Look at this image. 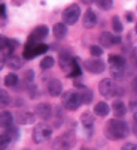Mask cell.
<instances>
[{
    "label": "cell",
    "mask_w": 137,
    "mask_h": 150,
    "mask_svg": "<svg viewBox=\"0 0 137 150\" xmlns=\"http://www.w3.org/2000/svg\"><path fill=\"white\" fill-rule=\"evenodd\" d=\"M129 131V125L127 122L119 117L109 120L104 127L105 136L111 140H119L127 137Z\"/></svg>",
    "instance_id": "6da1fadb"
},
{
    "label": "cell",
    "mask_w": 137,
    "mask_h": 150,
    "mask_svg": "<svg viewBox=\"0 0 137 150\" xmlns=\"http://www.w3.org/2000/svg\"><path fill=\"white\" fill-rule=\"evenodd\" d=\"M99 92L102 96L107 98L120 97L124 95V90L114 82L111 78H105L99 83Z\"/></svg>",
    "instance_id": "7a4b0ae2"
},
{
    "label": "cell",
    "mask_w": 137,
    "mask_h": 150,
    "mask_svg": "<svg viewBox=\"0 0 137 150\" xmlns=\"http://www.w3.org/2000/svg\"><path fill=\"white\" fill-rule=\"evenodd\" d=\"M48 50H49V45L47 44L27 41L23 50V57L27 60L34 59L37 56L44 54L48 52Z\"/></svg>",
    "instance_id": "3957f363"
},
{
    "label": "cell",
    "mask_w": 137,
    "mask_h": 150,
    "mask_svg": "<svg viewBox=\"0 0 137 150\" xmlns=\"http://www.w3.org/2000/svg\"><path fill=\"white\" fill-rule=\"evenodd\" d=\"M61 103L63 108L68 111H76L82 105L80 92L76 90H68L61 95Z\"/></svg>",
    "instance_id": "277c9868"
},
{
    "label": "cell",
    "mask_w": 137,
    "mask_h": 150,
    "mask_svg": "<svg viewBox=\"0 0 137 150\" xmlns=\"http://www.w3.org/2000/svg\"><path fill=\"white\" fill-rule=\"evenodd\" d=\"M76 144V134L73 130H68L57 136L52 142L53 149H71Z\"/></svg>",
    "instance_id": "5b68a950"
},
{
    "label": "cell",
    "mask_w": 137,
    "mask_h": 150,
    "mask_svg": "<svg viewBox=\"0 0 137 150\" xmlns=\"http://www.w3.org/2000/svg\"><path fill=\"white\" fill-rule=\"evenodd\" d=\"M52 135V128L50 125L47 124H41L37 125L34 127L33 133H32V138L33 141L36 144H42L44 143L45 141L49 140Z\"/></svg>",
    "instance_id": "8992f818"
},
{
    "label": "cell",
    "mask_w": 137,
    "mask_h": 150,
    "mask_svg": "<svg viewBox=\"0 0 137 150\" xmlns=\"http://www.w3.org/2000/svg\"><path fill=\"white\" fill-rule=\"evenodd\" d=\"M81 15V8L78 4H71L63 10L61 14L62 22H64L67 26H73L79 20Z\"/></svg>",
    "instance_id": "52a82bcc"
},
{
    "label": "cell",
    "mask_w": 137,
    "mask_h": 150,
    "mask_svg": "<svg viewBox=\"0 0 137 150\" xmlns=\"http://www.w3.org/2000/svg\"><path fill=\"white\" fill-rule=\"evenodd\" d=\"M83 66H84L85 70H87L89 73L96 75L104 73L106 70V63L103 59H100L99 57L88 58V59L84 60Z\"/></svg>",
    "instance_id": "ba28073f"
},
{
    "label": "cell",
    "mask_w": 137,
    "mask_h": 150,
    "mask_svg": "<svg viewBox=\"0 0 137 150\" xmlns=\"http://www.w3.org/2000/svg\"><path fill=\"white\" fill-rule=\"evenodd\" d=\"M75 61V57L71 54V52H69L68 50H64L62 52H59L58 54V64L59 67L62 69V71L69 73L71 71L73 64Z\"/></svg>",
    "instance_id": "9c48e42d"
},
{
    "label": "cell",
    "mask_w": 137,
    "mask_h": 150,
    "mask_svg": "<svg viewBox=\"0 0 137 150\" xmlns=\"http://www.w3.org/2000/svg\"><path fill=\"white\" fill-rule=\"evenodd\" d=\"M48 33H49V29H48L47 26H45V25L37 26L36 28L31 32V34L29 35L27 41L41 42L42 40H44L45 38L48 36Z\"/></svg>",
    "instance_id": "30bf717a"
},
{
    "label": "cell",
    "mask_w": 137,
    "mask_h": 150,
    "mask_svg": "<svg viewBox=\"0 0 137 150\" xmlns=\"http://www.w3.org/2000/svg\"><path fill=\"white\" fill-rule=\"evenodd\" d=\"M35 115L42 120H48L52 115V107L48 103H39L35 107Z\"/></svg>",
    "instance_id": "8fae6325"
},
{
    "label": "cell",
    "mask_w": 137,
    "mask_h": 150,
    "mask_svg": "<svg viewBox=\"0 0 137 150\" xmlns=\"http://www.w3.org/2000/svg\"><path fill=\"white\" fill-rule=\"evenodd\" d=\"M82 24L86 29H92L98 24V16L92 8H88L82 18Z\"/></svg>",
    "instance_id": "7c38bea8"
},
{
    "label": "cell",
    "mask_w": 137,
    "mask_h": 150,
    "mask_svg": "<svg viewBox=\"0 0 137 150\" xmlns=\"http://www.w3.org/2000/svg\"><path fill=\"white\" fill-rule=\"evenodd\" d=\"M62 90H63V85L59 79L53 78L49 80L47 84V91L52 97L56 98L59 97L60 95H62Z\"/></svg>",
    "instance_id": "4fadbf2b"
},
{
    "label": "cell",
    "mask_w": 137,
    "mask_h": 150,
    "mask_svg": "<svg viewBox=\"0 0 137 150\" xmlns=\"http://www.w3.org/2000/svg\"><path fill=\"white\" fill-rule=\"evenodd\" d=\"M15 120L18 125H33L36 122V117H35V114L31 112H20L16 114Z\"/></svg>",
    "instance_id": "5bb4252c"
},
{
    "label": "cell",
    "mask_w": 137,
    "mask_h": 150,
    "mask_svg": "<svg viewBox=\"0 0 137 150\" xmlns=\"http://www.w3.org/2000/svg\"><path fill=\"white\" fill-rule=\"evenodd\" d=\"M24 61L19 55H16L14 53L8 54L6 58V66L11 70H19L23 67Z\"/></svg>",
    "instance_id": "9a60e30c"
},
{
    "label": "cell",
    "mask_w": 137,
    "mask_h": 150,
    "mask_svg": "<svg viewBox=\"0 0 137 150\" xmlns=\"http://www.w3.org/2000/svg\"><path fill=\"white\" fill-rule=\"evenodd\" d=\"M99 42L105 49H111L114 45V35L111 32H103L99 37Z\"/></svg>",
    "instance_id": "2e32d148"
},
{
    "label": "cell",
    "mask_w": 137,
    "mask_h": 150,
    "mask_svg": "<svg viewBox=\"0 0 137 150\" xmlns=\"http://www.w3.org/2000/svg\"><path fill=\"white\" fill-rule=\"evenodd\" d=\"M107 62L109 67H126V59L117 53H109L107 56Z\"/></svg>",
    "instance_id": "e0dca14e"
},
{
    "label": "cell",
    "mask_w": 137,
    "mask_h": 150,
    "mask_svg": "<svg viewBox=\"0 0 137 150\" xmlns=\"http://www.w3.org/2000/svg\"><path fill=\"white\" fill-rule=\"evenodd\" d=\"M112 111L114 117H123L127 112V107L122 101L117 100L112 102Z\"/></svg>",
    "instance_id": "ac0fdd59"
},
{
    "label": "cell",
    "mask_w": 137,
    "mask_h": 150,
    "mask_svg": "<svg viewBox=\"0 0 137 150\" xmlns=\"http://www.w3.org/2000/svg\"><path fill=\"white\" fill-rule=\"evenodd\" d=\"M67 33H68V29L64 22L55 23L52 27V34L57 40H63L67 36Z\"/></svg>",
    "instance_id": "d6986e66"
},
{
    "label": "cell",
    "mask_w": 137,
    "mask_h": 150,
    "mask_svg": "<svg viewBox=\"0 0 137 150\" xmlns=\"http://www.w3.org/2000/svg\"><path fill=\"white\" fill-rule=\"evenodd\" d=\"M109 111H111L109 106L107 105V102L104 101L98 102L94 107V112L98 117H107L109 114Z\"/></svg>",
    "instance_id": "ffe728a7"
},
{
    "label": "cell",
    "mask_w": 137,
    "mask_h": 150,
    "mask_svg": "<svg viewBox=\"0 0 137 150\" xmlns=\"http://www.w3.org/2000/svg\"><path fill=\"white\" fill-rule=\"evenodd\" d=\"M13 122H14V117H13L11 112H0V127L5 129V128L13 125Z\"/></svg>",
    "instance_id": "44dd1931"
},
{
    "label": "cell",
    "mask_w": 137,
    "mask_h": 150,
    "mask_svg": "<svg viewBox=\"0 0 137 150\" xmlns=\"http://www.w3.org/2000/svg\"><path fill=\"white\" fill-rule=\"evenodd\" d=\"M96 120V117L90 112H84L80 116V122L85 128H92Z\"/></svg>",
    "instance_id": "7402d4cb"
},
{
    "label": "cell",
    "mask_w": 137,
    "mask_h": 150,
    "mask_svg": "<svg viewBox=\"0 0 137 150\" xmlns=\"http://www.w3.org/2000/svg\"><path fill=\"white\" fill-rule=\"evenodd\" d=\"M4 85L9 88H15L19 85V76L14 72H9L4 77Z\"/></svg>",
    "instance_id": "603a6c76"
},
{
    "label": "cell",
    "mask_w": 137,
    "mask_h": 150,
    "mask_svg": "<svg viewBox=\"0 0 137 150\" xmlns=\"http://www.w3.org/2000/svg\"><path fill=\"white\" fill-rule=\"evenodd\" d=\"M126 67H109V73H111L112 78L117 81H119L124 78L125 76Z\"/></svg>",
    "instance_id": "cb8c5ba5"
},
{
    "label": "cell",
    "mask_w": 137,
    "mask_h": 150,
    "mask_svg": "<svg viewBox=\"0 0 137 150\" xmlns=\"http://www.w3.org/2000/svg\"><path fill=\"white\" fill-rule=\"evenodd\" d=\"M80 95H81L82 103L84 105H90V104H92V102L94 100V93L91 89H88L87 87L84 88V89L81 90Z\"/></svg>",
    "instance_id": "d4e9b609"
},
{
    "label": "cell",
    "mask_w": 137,
    "mask_h": 150,
    "mask_svg": "<svg viewBox=\"0 0 137 150\" xmlns=\"http://www.w3.org/2000/svg\"><path fill=\"white\" fill-rule=\"evenodd\" d=\"M5 133L10 136V138L12 139V142H16L20 138V129L17 125H11L10 127L5 128Z\"/></svg>",
    "instance_id": "484cf974"
},
{
    "label": "cell",
    "mask_w": 137,
    "mask_h": 150,
    "mask_svg": "<svg viewBox=\"0 0 137 150\" xmlns=\"http://www.w3.org/2000/svg\"><path fill=\"white\" fill-rule=\"evenodd\" d=\"M82 75V68L80 65V62L78 61V58L75 57V61L73 64V67H72L71 71L69 73H67V77L68 78H77Z\"/></svg>",
    "instance_id": "4316f807"
},
{
    "label": "cell",
    "mask_w": 137,
    "mask_h": 150,
    "mask_svg": "<svg viewBox=\"0 0 137 150\" xmlns=\"http://www.w3.org/2000/svg\"><path fill=\"white\" fill-rule=\"evenodd\" d=\"M11 104V97L4 89H0V109H4Z\"/></svg>",
    "instance_id": "83f0119b"
},
{
    "label": "cell",
    "mask_w": 137,
    "mask_h": 150,
    "mask_svg": "<svg viewBox=\"0 0 137 150\" xmlns=\"http://www.w3.org/2000/svg\"><path fill=\"white\" fill-rule=\"evenodd\" d=\"M54 63H55L54 58L50 55H47L41 60V62H40V67H41L42 70H48V69L53 67Z\"/></svg>",
    "instance_id": "f1b7e54d"
},
{
    "label": "cell",
    "mask_w": 137,
    "mask_h": 150,
    "mask_svg": "<svg viewBox=\"0 0 137 150\" xmlns=\"http://www.w3.org/2000/svg\"><path fill=\"white\" fill-rule=\"evenodd\" d=\"M96 5L103 11H109L114 7V0H96Z\"/></svg>",
    "instance_id": "f546056e"
},
{
    "label": "cell",
    "mask_w": 137,
    "mask_h": 150,
    "mask_svg": "<svg viewBox=\"0 0 137 150\" xmlns=\"http://www.w3.org/2000/svg\"><path fill=\"white\" fill-rule=\"evenodd\" d=\"M112 28L114 32L117 34L121 33L123 31V25L121 23V20H120V18L117 15H115L112 18Z\"/></svg>",
    "instance_id": "4dcf8cb0"
},
{
    "label": "cell",
    "mask_w": 137,
    "mask_h": 150,
    "mask_svg": "<svg viewBox=\"0 0 137 150\" xmlns=\"http://www.w3.org/2000/svg\"><path fill=\"white\" fill-rule=\"evenodd\" d=\"M20 45V42L18 41L17 39L15 38H9V41H8V45H7V49H6V52L8 54H11V53H14V52L16 50L18 49V47Z\"/></svg>",
    "instance_id": "1f68e13d"
},
{
    "label": "cell",
    "mask_w": 137,
    "mask_h": 150,
    "mask_svg": "<svg viewBox=\"0 0 137 150\" xmlns=\"http://www.w3.org/2000/svg\"><path fill=\"white\" fill-rule=\"evenodd\" d=\"M12 143V139L10 138V136L3 133V134H0V150H4L7 149L8 147L11 145Z\"/></svg>",
    "instance_id": "d6a6232c"
},
{
    "label": "cell",
    "mask_w": 137,
    "mask_h": 150,
    "mask_svg": "<svg viewBox=\"0 0 137 150\" xmlns=\"http://www.w3.org/2000/svg\"><path fill=\"white\" fill-rule=\"evenodd\" d=\"M23 76H24V82H25L26 84L30 85L35 80V71L33 69H28L27 71L24 72Z\"/></svg>",
    "instance_id": "836d02e7"
},
{
    "label": "cell",
    "mask_w": 137,
    "mask_h": 150,
    "mask_svg": "<svg viewBox=\"0 0 137 150\" xmlns=\"http://www.w3.org/2000/svg\"><path fill=\"white\" fill-rule=\"evenodd\" d=\"M90 53L93 57H100L102 54H104V50L100 45H93L90 47Z\"/></svg>",
    "instance_id": "e575fe53"
},
{
    "label": "cell",
    "mask_w": 137,
    "mask_h": 150,
    "mask_svg": "<svg viewBox=\"0 0 137 150\" xmlns=\"http://www.w3.org/2000/svg\"><path fill=\"white\" fill-rule=\"evenodd\" d=\"M129 111L132 114L134 120H137V100H132L129 102Z\"/></svg>",
    "instance_id": "d590c367"
},
{
    "label": "cell",
    "mask_w": 137,
    "mask_h": 150,
    "mask_svg": "<svg viewBox=\"0 0 137 150\" xmlns=\"http://www.w3.org/2000/svg\"><path fill=\"white\" fill-rule=\"evenodd\" d=\"M28 93H29V96H30V98L32 99V100H34L35 98H36L37 94V86L36 84H30L28 87Z\"/></svg>",
    "instance_id": "8d00e7d4"
},
{
    "label": "cell",
    "mask_w": 137,
    "mask_h": 150,
    "mask_svg": "<svg viewBox=\"0 0 137 150\" xmlns=\"http://www.w3.org/2000/svg\"><path fill=\"white\" fill-rule=\"evenodd\" d=\"M8 53L5 50H0V71L6 65V58Z\"/></svg>",
    "instance_id": "74e56055"
},
{
    "label": "cell",
    "mask_w": 137,
    "mask_h": 150,
    "mask_svg": "<svg viewBox=\"0 0 137 150\" xmlns=\"http://www.w3.org/2000/svg\"><path fill=\"white\" fill-rule=\"evenodd\" d=\"M8 41H9V38L4 35H0V50H6Z\"/></svg>",
    "instance_id": "f35d334b"
},
{
    "label": "cell",
    "mask_w": 137,
    "mask_h": 150,
    "mask_svg": "<svg viewBox=\"0 0 137 150\" xmlns=\"http://www.w3.org/2000/svg\"><path fill=\"white\" fill-rule=\"evenodd\" d=\"M7 8L4 3H0V19H6Z\"/></svg>",
    "instance_id": "ab89813d"
},
{
    "label": "cell",
    "mask_w": 137,
    "mask_h": 150,
    "mask_svg": "<svg viewBox=\"0 0 137 150\" xmlns=\"http://www.w3.org/2000/svg\"><path fill=\"white\" fill-rule=\"evenodd\" d=\"M122 150H135L137 149V144L132 143V142H126L125 144H123L121 147Z\"/></svg>",
    "instance_id": "60d3db41"
},
{
    "label": "cell",
    "mask_w": 137,
    "mask_h": 150,
    "mask_svg": "<svg viewBox=\"0 0 137 150\" xmlns=\"http://www.w3.org/2000/svg\"><path fill=\"white\" fill-rule=\"evenodd\" d=\"M28 0H11V4L15 7H20L26 3Z\"/></svg>",
    "instance_id": "b9f144b4"
},
{
    "label": "cell",
    "mask_w": 137,
    "mask_h": 150,
    "mask_svg": "<svg viewBox=\"0 0 137 150\" xmlns=\"http://www.w3.org/2000/svg\"><path fill=\"white\" fill-rule=\"evenodd\" d=\"M131 89H132L134 93L137 94V75L132 79V81H131Z\"/></svg>",
    "instance_id": "7bdbcfd3"
},
{
    "label": "cell",
    "mask_w": 137,
    "mask_h": 150,
    "mask_svg": "<svg viewBox=\"0 0 137 150\" xmlns=\"http://www.w3.org/2000/svg\"><path fill=\"white\" fill-rule=\"evenodd\" d=\"M80 1L82 2L83 4H85V5H91V4H93V3H95L96 2V0H80Z\"/></svg>",
    "instance_id": "ee69618b"
},
{
    "label": "cell",
    "mask_w": 137,
    "mask_h": 150,
    "mask_svg": "<svg viewBox=\"0 0 137 150\" xmlns=\"http://www.w3.org/2000/svg\"><path fill=\"white\" fill-rule=\"evenodd\" d=\"M132 58H133L134 64H135V66H136V68H137V49L132 52Z\"/></svg>",
    "instance_id": "f6af8a7d"
},
{
    "label": "cell",
    "mask_w": 137,
    "mask_h": 150,
    "mask_svg": "<svg viewBox=\"0 0 137 150\" xmlns=\"http://www.w3.org/2000/svg\"><path fill=\"white\" fill-rule=\"evenodd\" d=\"M126 20L128 22H132L133 21V14L132 13H126Z\"/></svg>",
    "instance_id": "bcb514c9"
},
{
    "label": "cell",
    "mask_w": 137,
    "mask_h": 150,
    "mask_svg": "<svg viewBox=\"0 0 137 150\" xmlns=\"http://www.w3.org/2000/svg\"><path fill=\"white\" fill-rule=\"evenodd\" d=\"M132 131L134 133V135L137 136V120H134V124L132 127Z\"/></svg>",
    "instance_id": "7dc6e473"
},
{
    "label": "cell",
    "mask_w": 137,
    "mask_h": 150,
    "mask_svg": "<svg viewBox=\"0 0 137 150\" xmlns=\"http://www.w3.org/2000/svg\"><path fill=\"white\" fill-rule=\"evenodd\" d=\"M135 32H136V34H137V22L135 24Z\"/></svg>",
    "instance_id": "c3c4849f"
}]
</instances>
